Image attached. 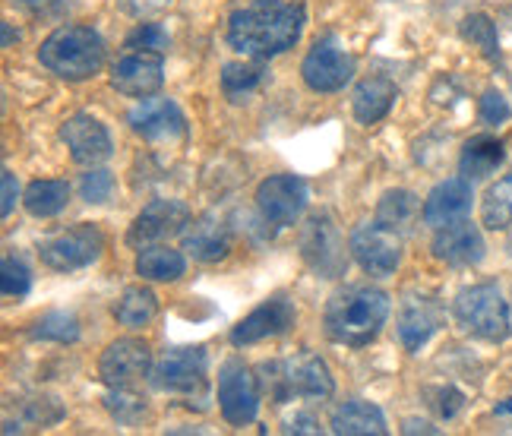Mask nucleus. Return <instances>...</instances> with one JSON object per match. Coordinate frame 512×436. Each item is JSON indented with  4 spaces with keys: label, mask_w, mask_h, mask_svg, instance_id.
I'll return each mask as SVG.
<instances>
[{
    "label": "nucleus",
    "mask_w": 512,
    "mask_h": 436,
    "mask_svg": "<svg viewBox=\"0 0 512 436\" xmlns=\"http://www.w3.org/2000/svg\"><path fill=\"white\" fill-rule=\"evenodd\" d=\"M307 23L304 4H288V0H250L228 19V45L256 61L279 57L298 45Z\"/></svg>",
    "instance_id": "f257e3e1"
},
{
    "label": "nucleus",
    "mask_w": 512,
    "mask_h": 436,
    "mask_svg": "<svg viewBox=\"0 0 512 436\" xmlns=\"http://www.w3.org/2000/svg\"><path fill=\"white\" fill-rule=\"evenodd\" d=\"M389 294L370 285H348L329 297L323 326L336 345L364 348L380 335L389 320Z\"/></svg>",
    "instance_id": "f03ea898"
},
{
    "label": "nucleus",
    "mask_w": 512,
    "mask_h": 436,
    "mask_svg": "<svg viewBox=\"0 0 512 436\" xmlns=\"http://www.w3.org/2000/svg\"><path fill=\"white\" fill-rule=\"evenodd\" d=\"M38 61L54 76L83 83L105 67V42L92 26L70 23L45 38L42 48H38Z\"/></svg>",
    "instance_id": "7ed1b4c3"
},
{
    "label": "nucleus",
    "mask_w": 512,
    "mask_h": 436,
    "mask_svg": "<svg viewBox=\"0 0 512 436\" xmlns=\"http://www.w3.org/2000/svg\"><path fill=\"white\" fill-rule=\"evenodd\" d=\"M263 389L275 405H285L291 399H310L320 402L336 392V380H332L329 364L313 351H301L288 361H269L260 367Z\"/></svg>",
    "instance_id": "20e7f679"
},
{
    "label": "nucleus",
    "mask_w": 512,
    "mask_h": 436,
    "mask_svg": "<svg viewBox=\"0 0 512 436\" xmlns=\"http://www.w3.org/2000/svg\"><path fill=\"white\" fill-rule=\"evenodd\" d=\"M459 326L484 342H506L512 335V320H509V304L497 285H471L465 288L456 304H452Z\"/></svg>",
    "instance_id": "39448f33"
},
{
    "label": "nucleus",
    "mask_w": 512,
    "mask_h": 436,
    "mask_svg": "<svg viewBox=\"0 0 512 436\" xmlns=\"http://www.w3.org/2000/svg\"><path fill=\"white\" fill-rule=\"evenodd\" d=\"M263 380L241 361H225L219 370V408L231 427H247L260 411Z\"/></svg>",
    "instance_id": "423d86ee"
},
{
    "label": "nucleus",
    "mask_w": 512,
    "mask_h": 436,
    "mask_svg": "<svg viewBox=\"0 0 512 436\" xmlns=\"http://www.w3.org/2000/svg\"><path fill=\"white\" fill-rule=\"evenodd\" d=\"M102 250H105L102 231L95 225H76V228H67L61 234L48 237V241L38 247V256H42V263L54 272H73V269L92 266L98 256H102Z\"/></svg>",
    "instance_id": "0eeeda50"
},
{
    "label": "nucleus",
    "mask_w": 512,
    "mask_h": 436,
    "mask_svg": "<svg viewBox=\"0 0 512 436\" xmlns=\"http://www.w3.org/2000/svg\"><path fill=\"white\" fill-rule=\"evenodd\" d=\"M206 373H209V354L203 345L171 348L152 367V386L174 395H193L206 389Z\"/></svg>",
    "instance_id": "6e6552de"
},
{
    "label": "nucleus",
    "mask_w": 512,
    "mask_h": 436,
    "mask_svg": "<svg viewBox=\"0 0 512 436\" xmlns=\"http://www.w3.org/2000/svg\"><path fill=\"white\" fill-rule=\"evenodd\" d=\"M351 256L370 275H392L402 263V234L380 222H367L351 231Z\"/></svg>",
    "instance_id": "1a4fd4ad"
},
{
    "label": "nucleus",
    "mask_w": 512,
    "mask_h": 436,
    "mask_svg": "<svg viewBox=\"0 0 512 436\" xmlns=\"http://www.w3.org/2000/svg\"><path fill=\"white\" fill-rule=\"evenodd\" d=\"M301 256L323 279H339L348 269V253L339 228L329 215H313L301 231Z\"/></svg>",
    "instance_id": "9d476101"
},
{
    "label": "nucleus",
    "mask_w": 512,
    "mask_h": 436,
    "mask_svg": "<svg viewBox=\"0 0 512 436\" xmlns=\"http://www.w3.org/2000/svg\"><path fill=\"white\" fill-rule=\"evenodd\" d=\"M165 83V57L162 51L124 48V54L111 64V86L130 98H149Z\"/></svg>",
    "instance_id": "9b49d317"
},
{
    "label": "nucleus",
    "mask_w": 512,
    "mask_h": 436,
    "mask_svg": "<svg viewBox=\"0 0 512 436\" xmlns=\"http://www.w3.org/2000/svg\"><path fill=\"white\" fill-rule=\"evenodd\" d=\"M256 209L266 222L288 228L307 209V184L294 174H272L256 187Z\"/></svg>",
    "instance_id": "f8f14e48"
},
{
    "label": "nucleus",
    "mask_w": 512,
    "mask_h": 436,
    "mask_svg": "<svg viewBox=\"0 0 512 436\" xmlns=\"http://www.w3.org/2000/svg\"><path fill=\"white\" fill-rule=\"evenodd\" d=\"M152 373V351L140 339H117L98 361V376L108 389H133Z\"/></svg>",
    "instance_id": "ddd939ff"
},
{
    "label": "nucleus",
    "mask_w": 512,
    "mask_h": 436,
    "mask_svg": "<svg viewBox=\"0 0 512 436\" xmlns=\"http://www.w3.org/2000/svg\"><path fill=\"white\" fill-rule=\"evenodd\" d=\"M187 225H190V209L181 200H155L133 218V225L127 231V244L133 250L162 244L171 241L174 234H184Z\"/></svg>",
    "instance_id": "4468645a"
},
{
    "label": "nucleus",
    "mask_w": 512,
    "mask_h": 436,
    "mask_svg": "<svg viewBox=\"0 0 512 436\" xmlns=\"http://www.w3.org/2000/svg\"><path fill=\"white\" fill-rule=\"evenodd\" d=\"M298 320V307H294L291 297L285 294H272L269 301H263L256 310H250L244 320L231 329V345L244 348V345H256L263 339H272V335H282L294 326Z\"/></svg>",
    "instance_id": "2eb2a0df"
},
{
    "label": "nucleus",
    "mask_w": 512,
    "mask_h": 436,
    "mask_svg": "<svg viewBox=\"0 0 512 436\" xmlns=\"http://www.w3.org/2000/svg\"><path fill=\"white\" fill-rule=\"evenodd\" d=\"M301 76L313 92H339L354 79V57L326 38V42L313 45L304 57Z\"/></svg>",
    "instance_id": "dca6fc26"
},
{
    "label": "nucleus",
    "mask_w": 512,
    "mask_h": 436,
    "mask_svg": "<svg viewBox=\"0 0 512 436\" xmlns=\"http://www.w3.org/2000/svg\"><path fill=\"white\" fill-rule=\"evenodd\" d=\"M127 124L136 136H143L149 143H171L187 136L184 111L177 108L171 98H146V102L130 108Z\"/></svg>",
    "instance_id": "f3484780"
},
{
    "label": "nucleus",
    "mask_w": 512,
    "mask_h": 436,
    "mask_svg": "<svg viewBox=\"0 0 512 436\" xmlns=\"http://www.w3.org/2000/svg\"><path fill=\"white\" fill-rule=\"evenodd\" d=\"M61 140L67 143L70 155L76 165H102L111 158L114 143H111V133L102 121H95L92 114H73L70 121L61 127Z\"/></svg>",
    "instance_id": "a211bd4d"
},
{
    "label": "nucleus",
    "mask_w": 512,
    "mask_h": 436,
    "mask_svg": "<svg viewBox=\"0 0 512 436\" xmlns=\"http://www.w3.org/2000/svg\"><path fill=\"white\" fill-rule=\"evenodd\" d=\"M184 250L196 263H222L234 247V234L215 212H206L200 218H190L184 228Z\"/></svg>",
    "instance_id": "6ab92c4d"
},
{
    "label": "nucleus",
    "mask_w": 512,
    "mask_h": 436,
    "mask_svg": "<svg viewBox=\"0 0 512 436\" xmlns=\"http://www.w3.org/2000/svg\"><path fill=\"white\" fill-rule=\"evenodd\" d=\"M433 256L446 266H475L484 260V237L478 225H471L468 218L437 228L433 237Z\"/></svg>",
    "instance_id": "aec40b11"
},
{
    "label": "nucleus",
    "mask_w": 512,
    "mask_h": 436,
    "mask_svg": "<svg viewBox=\"0 0 512 436\" xmlns=\"http://www.w3.org/2000/svg\"><path fill=\"white\" fill-rule=\"evenodd\" d=\"M471 200H475V190H471L468 177H449V181L437 184L424 200V222L430 228H443L465 218L471 212Z\"/></svg>",
    "instance_id": "412c9836"
},
{
    "label": "nucleus",
    "mask_w": 512,
    "mask_h": 436,
    "mask_svg": "<svg viewBox=\"0 0 512 436\" xmlns=\"http://www.w3.org/2000/svg\"><path fill=\"white\" fill-rule=\"evenodd\" d=\"M443 326V307L433 297H408L399 310V339L408 351H421L427 339Z\"/></svg>",
    "instance_id": "4be33fe9"
},
{
    "label": "nucleus",
    "mask_w": 512,
    "mask_h": 436,
    "mask_svg": "<svg viewBox=\"0 0 512 436\" xmlns=\"http://www.w3.org/2000/svg\"><path fill=\"white\" fill-rule=\"evenodd\" d=\"M396 83L386 76H367L358 83V89H354V98H351V108H354V117H358L361 124H380L383 117L392 111V105H396Z\"/></svg>",
    "instance_id": "5701e85b"
},
{
    "label": "nucleus",
    "mask_w": 512,
    "mask_h": 436,
    "mask_svg": "<svg viewBox=\"0 0 512 436\" xmlns=\"http://www.w3.org/2000/svg\"><path fill=\"white\" fill-rule=\"evenodd\" d=\"M329 427L339 436H370V433L383 436V433H389L383 411L370 402H361V399H351V402H345L332 411Z\"/></svg>",
    "instance_id": "b1692460"
},
{
    "label": "nucleus",
    "mask_w": 512,
    "mask_h": 436,
    "mask_svg": "<svg viewBox=\"0 0 512 436\" xmlns=\"http://www.w3.org/2000/svg\"><path fill=\"white\" fill-rule=\"evenodd\" d=\"M506 158V149L500 140L494 136H475V140H468L465 149H462V158H459V171L468 181H481V177H490Z\"/></svg>",
    "instance_id": "393cba45"
},
{
    "label": "nucleus",
    "mask_w": 512,
    "mask_h": 436,
    "mask_svg": "<svg viewBox=\"0 0 512 436\" xmlns=\"http://www.w3.org/2000/svg\"><path fill=\"white\" fill-rule=\"evenodd\" d=\"M187 272V260L181 250H171L165 244L143 247L136 256V275L149 282H177Z\"/></svg>",
    "instance_id": "a878e982"
},
{
    "label": "nucleus",
    "mask_w": 512,
    "mask_h": 436,
    "mask_svg": "<svg viewBox=\"0 0 512 436\" xmlns=\"http://www.w3.org/2000/svg\"><path fill=\"white\" fill-rule=\"evenodd\" d=\"M155 313H159V297H155L152 288H143V285L127 288L114 304V320L127 329L149 326L155 320Z\"/></svg>",
    "instance_id": "bb28decb"
},
{
    "label": "nucleus",
    "mask_w": 512,
    "mask_h": 436,
    "mask_svg": "<svg viewBox=\"0 0 512 436\" xmlns=\"http://www.w3.org/2000/svg\"><path fill=\"white\" fill-rule=\"evenodd\" d=\"M421 212H424L421 200L411 190H389V193H383V200L377 206V222L405 234V231L415 228Z\"/></svg>",
    "instance_id": "cd10ccee"
},
{
    "label": "nucleus",
    "mask_w": 512,
    "mask_h": 436,
    "mask_svg": "<svg viewBox=\"0 0 512 436\" xmlns=\"http://www.w3.org/2000/svg\"><path fill=\"white\" fill-rule=\"evenodd\" d=\"M70 203V184L67 181H32L23 193V206L35 218H51L64 212Z\"/></svg>",
    "instance_id": "c85d7f7f"
},
{
    "label": "nucleus",
    "mask_w": 512,
    "mask_h": 436,
    "mask_svg": "<svg viewBox=\"0 0 512 436\" xmlns=\"http://www.w3.org/2000/svg\"><path fill=\"white\" fill-rule=\"evenodd\" d=\"M266 79H269V70L263 61H256V57L253 61H234V64H225V70H222V89L228 98L238 102L241 95H250L260 89Z\"/></svg>",
    "instance_id": "c756f323"
},
{
    "label": "nucleus",
    "mask_w": 512,
    "mask_h": 436,
    "mask_svg": "<svg viewBox=\"0 0 512 436\" xmlns=\"http://www.w3.org/2000/svg\"><path fill=\"white\" fill-rule=\"evenodd\" d=\"M481 222L490 231H506L512 228V174L497 181L484 193V206H481Z\"/></svg>",
    "instance_id": "7c9ffc66"
},
{
    "label": "nucleus",
    "mask_w": 512,
    "mask_h": 436,
    "mask_svg": "<svg viewBox=\"0 0 512 436\" xmlns=\"http://www.w3.org/2000/svg\"><path fill=\"white\" fill-rule=\"evenodd\" d=\"M29 335L35 342H57V345H70L80 339V320H76L73 313H64V310H54V313H45L42 320H35Z\"/></svg>",
    "instance_id": "2f4dec72"
},
{
    "label": "nucleus",
    "mask_w": 512,
    "mask_h": 436,
    "mask_svg": "<svg viewBox=\"0 0 512 436\" xmlns=\"http://www.w3.org/2000/svg\"><path fill=\"white\" fill-rule=\"evenodd\" d=\"M462 38L481 48L487 61H500V42H497V23L484 13H471L462 19Z\"/></svg>",
    "instance_id": "473e14b6"
},
{
    "label": "nucleus",
    "mask_w": 512,
    "mask_h": 436,
    "mask_svg": "<svg viewBox=\"0 0 512 436\" xmlns=\"http://www.w3.org/2000/svg\"><path fill=\"white\" fill-rule=\"evenodd\" d=\"M108 411L114 414L121 424H136L146 414V399L133 395L130 389H111V395L105 399Z\"/></svg>",
    "instance_id": "72a5a7b5"
},
{
    "label": "nucleus",
    "mask_w": 512,
    "mask_h": 436,
    "mask_svg": "<svg viewBox=\"0 0 512 436\" xmlns=\"http://www.w3.org/2000/svg\"><path fill=\"white\" fill-rule=\"evenodd\" d=\"M0 288H4L7 297H26L29 288H32V275L26 269L23 260H16V256H7L4 263H0Z\"/></svg>",
    "instance_id": "f704fd0d"
},
{
    "label": "nucleus",
    "mask_w": 512,
    "mask_h": 436,
    "mask_svg": "<svg viewBox=\"0 0 512 436\" xmlns=\"http://www.w3.org/2000/svg\"><path fill=\"white\" fill-rule=\"evenodd\" d=\"M83 200L98 206V203H108L111 193H114V177L102 168H89V174H83V184H80Z\"/></svg>",
    "instance_id": "c9c22d12"
},
{
    "label": "nucleus",
    "mask_w": 512,
    "mask_h": 436,
    "mask_svg": "<svg viewBox=\"0 0 512 436\" xmlns=\"http://www.w3.org/2000/svg\"><path fill=\"white\" fill-rule=\"evenodd\" d=\"M124 48H143V51H162L165 54L168 51V32L159 23H143L127 35Z\"/></svg>",
    "instance_id": "e433bc0d"
},
{
    "label": "nucleus",
    "mask_w": 512,
    "mask_h": 436,
    "mask_svg": "<svg viewBox=\"0 0 512 436\" xmlns=\"http://www.w3.org/2000/svg\"><path fill=\"white\" fill-rule=\"evenodd\" d=\"M478 114H481V121L487 124V127H497V124H503V121H509V105H506V98L497 92V89H487L484 95H481V105H478Z\"/></svg>",
    "instance_id": "4c0bfd02"
},
{
    "label": "nucleus",
    "mask_w": 512,
    "mask_h": 436,
    "mask_svg": "<svg viewBox=\"0 0 512 436\" xmlns=\"http://www.w3.org/2000/svg\"><path fill=\"white\" fill-rule=\"evenodd\" d=\"M282 433H310V436H320L323 427H320V421L313 418L310 411H294L291 418L282 421Z\"/></svg>",
    "instance_id": "58836bf2"
},
{
    "label": "nucleus",
    "mask_w": 512,
    "mask_h": 436,
    "mask_svg": "<svg viewBox=\"0 0 512 436\" xmlns=\"http://www.w3.org/2000/svg\"><path fill=\"white\" fill-rule=\"evenodd\" d=\"M16 7H23L32 16H57L64 13L70 0H13Z\"/></svg>",
    "instance_id": "ea45409f"
},
{
    "label": "nucleus",
    "mask_w": 512,
    "mask_h": 436,
    "mask_svg": "<svg viewBox=\"0 0 512 436\" xmlns=\"http://www.w3.org/2000/svg\"><path fill=\"white\" fill-rule=\"evenodd\" d=\"M437 411L443 414V418L449 421V418H456V414L462 411V405H465V395L459 392V389H452V386H446V389H440L437 392Z\"/></svg>",
    "instance_id": "a19ab883"
},
{
    "label": "nucleus",
    "mask_w": 512,
    "mask_h": 436,
    "mask_svg": "<svg viewBox=\"0 0 512 436\" xmlns=\"http://www.w3.org/2000/svg\"><path fill=\"white\" fill-rule=\"evenodd\" d=\"M0 181H4V218L13 212V206H16V196H19V184H16V174L10 171V168H4V174H0Z\"/></svg>",
    "instance_id": "79ce46f5"
},
{
    "label": "nucleus",
    "mask_w": 512,
    "mask_h": 436,
    "mask_svg": "<svg viewBox=\"0 0 512 436\" xmlns=\"http://www.w3.org/2000/svg\"><path fill=\"white\" fill-rule=\"evenodd\" d=\"M494 418L506 424V430H512V399H503L497 408H494Z\"/></svg>",
    "instance_id": "37998d69"
},
{
    "label": "nucleus",
    "mask_w": 512,
    "mask_h": 436,
    "mask_svg": "<svg viewBox=\"0 0 512 436\" xmlns=\"http://www.w3.org/2000/svg\"><path fill=\"white\" fill-rule=\"evenodd\" d=\"M437 433V427H430L427 421H405V433Z\"/></svg>",
    "instance_id": "c03bdc74"
},
{
    "label": "nucleus",
    "mask_w": 512,
    "mask_h": 436,
    "mask_svg": "<svg viewBox=\"0 0 512 436\" xmlns=\"http://www.w3.org/2000/svg\"><path fill=\"white\" fill-rule=\"evenodd\" d=\"M13 42V29H10V23H4V45H10Z\"/></svg>",
    "instance_id": "a18cd8bd"
}]
</instances>
